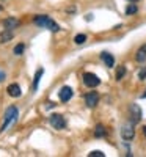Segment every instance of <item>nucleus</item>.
<instances>
[{
  "label": "nucleus",
  "instance_id": "1",
  "mask_svg": "<svg viewBox=\"0 0 146 157\" xmlns=\"http://www.w3.org/2000/svg\"><path fill=\"white\" fill-rule=\"evenodd\" d=\"M33 22L38 25V27L47 29V30L54 32V33H57V32L60 30V25H58V24H57L54 19H50L49 16H44V14H41V16H36V17L33 19Z\"/></svg>",
  "mask_w": 146,
  "mask_h": 157
},
{
  "label": "nucleus",
  "instance_id": "7",
  "mask_svg": "<svg viewBox=\"0 0 146 157\" xmlns=\"http://www.w3.org/2000/svg\"><path fill=\"white\" fill-rule=\"evenodd\" d=\"M98 102H99V94L96 93V91H91V93L85 94V104H86V107L93 109V107L98 105Z\"/></svg>",
  "mask_w": 146,
  "mask_h": 157
},
{
  "label": "nucleus",
  "instance_id": "16",
  "mask_svg": "<svg viewBox=\"0 0 146 157\" xmlns=\"http://www.w3.org/2000/svg\"><path fill=\"white\" fill-rule=\"evenodd\" d=\"M124 75H126V66H118L116 74H115V78H116V80H121Z\"/></svg>",
  "mask_w": 146,
  "mask_h": 157
},
{
  "label": "nucleus",
  "instance_id": "21",
  "mask_svg": "<svg viewBox=\"0 0 146 157\" xmlns=\"http://www.w3.org/2000/svg\"><path fill=\"white\" fill-rule=\"evenodd\" d=\"M138 78L140 80H144L146 78V68H141V71L138 72Z\"/></svg>",
  "mask_w": 146,
  "mask_h": 157
},
{
  "label": "nucleus",
  "instance_id": "13",
  "mask_svg": "<svg viewBox=\"0 0 146 157\" xmlns=\"http://www.w3.org/2000/svg\"><path fill=\"white\" fill-rule=\"evenodd\" d=\"M13 36H14V35H13V30L5 29L2 33H0V41H2V43H8V41L13 39Z\"/></svg>",
  "mask_w": 146,
  "mask_h": 157
},
{
  "label": "nucleus",
  "instance_id": "4",
  "mask_svg": "<svg viewBox=\"0 0 146 157\" xmlns=\"http://www.w3.org/2000/svg\"><path fill=\"white\" fill-rule=\"evenodd\" d=\"M49 123H50V126H52V127L57 129V130H61V129H64V127H66V120H64V116H63V115H60V113H54V115H50Z\"/></svg>",
  "mask_w": 146,
  "mask_h": 157
},
{
  "label": "nucleus",
  "instance_id": "27",
  "mask_svg": "<svg viewBox=\"0 0 146 157\" xmlns=\"http://www.w3.org/2000/svg\"><path fill=\"white\" fill-rule=\"evenodd\" d=\"M0 10H2V6H0Z\"/></svg>",
  "mask_w": 146,
  "mask_h": 157
},
{
  "label": "nucleus",
  "instance_id": "17",
  "mask_svg": "<svg viewBox=\"0 0 146 157\" xmlns=\"http://www.w3.org/2000/svg\"><path fill=\"white\" fill-rule=\"evenodd\" d=\"M85 41H86V35H83V33L77 35V36L74 38V43H75V44H83Z\"/></svg>",
  "mask_w": 146,
  "mask_h": 157
},
{
  "label": "nucleus",
  "instance_id": "24",
  "mask_svg": "<svg viewBox=\"0 0 146 157\" xmlns=\"http://www.w3.org/2000/svg\"><path fill=\"white\" fill-rule=\"evenodd\" d=\"M129 2H137V0H129Z\"/></svg>",
  "mask_w": 146,
  "mask_h": 157
},
{
  "label": "nucleus",
  "instance_id": "20",
  "mask_svg": "<svg viewBox=\"0 0 146 157\" xmlns=\"http://www.w3.org/2000/svg\"><path fill=\"white\" fill-rule=\"evenodd\" d=\"M88 155H90V157H105V154H104L102 151H91Z\"/></svg>",
  "mask_w": 146,
  "mask_h": 157
},
{
  "label": "nucleus",
  "instance_id": "19",
  "mask_svg": "<svg viewBox=\"0 0 146 157\" xmlns=\"http://www.w3.org/2000/svg\"><path fill=\"white\" fill-rule=\"evenodd\" d=\"M24 50H25V46H24V44H17L13 52H14V55H22V54H24Z\"/></svg>",
  "mask_w": 146,
  "mask_h": 157
},
{
  "label": "nucleus",
  "instance_id": "8",
  "mask_svg": "<svg viewBox=\"0 0 146 157\" xmlns=\"http://www.w3.org/2000/svg\"><path fill=\"white\" fill-rule=\"evenodd\" d=\"M72 94H74V91H72L71 86H63L58 93V98H60L61 102H68V101H71Z\"/></svg>",
  "mask_w": 146,
  "mask_h": 157
},
{
  "label": "nucleus",
  "instance_id": "3",
  "mask_svg": "<svg viewBox=\"0 0 146 157\" xmlns=\"http://www.w3.org/2000/svg\"><path fill=\"white\" fill-rule=\"evenodd\" d=\"M129 116H130V123L132 124H137V123L141 121L143 112H141L138 104H130V107H129Z\"/></svg>",
  "mask_w": 146,
  "mask_h": 157
},
{
  "label": "nucleus",
  "instance_id": "10",
  "mask_svg": "<svg viewBox=\"0 0 146 157\" xmlns=\"http://www.w3.org/2000/svg\"><path fill=\"white\" fill-rule=\"evenodd\" d=\"M8 94H10L11 98H19V96L22 94V90H21V86H19L17 83H11V85L8 86Z\"/></svg>",
  "mask_w": 146,
  "mask_h": 157
},
{
  "label": "nucleus",
  "instance_id": "12",
  "mask_svg": "<svg viewBox=\"0 0 146 157\" xmlns=\"http://www.w3.org/2000/svg\"><path fill=\"white\" fill-rule=\"evenodd\" d=\"M44 74V69L43 68H39L35 74V78H33V91H38V86H39V80H41V77Z\"/></svg>",
  "mask_w": 146,
  "mask_h": 157
},
{
  "label": "nucleus",
  "instance_id": "9",
  "mask_svg": "<svg viewBox=\"0 0 146 157\" xmlns=\"http://www.w3.org/2000/svg\"><path fill=\"white\" fill-rule=\"evenodd\" d=\"M101 60L104 61V64L107 68H113L115 66V58H113L112 54H109V52H102V54H101Z\"/></svg>",
  "mask_w": 146,
  "mask_h": 157
},
{
  "label": "nucleus",
  "instance_id": "22",
  "mask_svg": "<svg viewBox=\"0 0 146 157\" xmlns=\"http://www.w3.org/2000/svg\"><path fill=\"white\" fill-rule=\"evenodd\" d=\"M2 80H5V72L0 71V82H2Z\"/></svg>",
  "mask_w": 146,
  "mask_h": 157
},
{
  "label": "nucleus",
  "instance_id": "25",
  "mask_svg": "<svg viewBox=\"0 0 146 157\" xmlns=\"http://www.w3.org/2000/svg\"><path fill=\"white\" fill-rule=\"evenodd\" d=\"M141 98H146V93H144V94H143V96H141Z\"/></svg>",
  "mask_w": 146,
  "mask_h": 157
},
{
  "label": "nucleus",
  "instance_id": "18",
  "mask_svg": "<svg viewBox=\"0 0 146 157\" xmlns=\"http://www.w3.org/2000/svg\"><path fill=\"white\" fill-rule=\"evenodd\" d=\"M137 11H138L137 5H134V3H132V5H129V6L126 8V14H127V16H130V14H135Z\"/></svg>",
  "mask_w": 146,
  "mask_h": 157
},
{
  "label": "nucleus",
  "instance_id": "15",
  "mask_svg": "<svg viewBox=\"0 0 146 157\" xmlns=\"http://www.w3.org/2000/svg\"><path fill=\"white\" fill-rule=\"evenodd\" d=\"M135 58H137V61H138V63H143V61L146 60V50H144V47L138 49V52H137Z\"/></svg>",
  "mask_w": 146,
  "mask_h": 157
},
{
  "label": "nucleus",
  "instance_id": "14",
  "mask_svg": "<svg viewBox=\"0 0 146 157\" xmlns=\"http://www.w3.org/2000/svg\"><path fill=\"white\" fill-rule=\"evenodd\" d=\"M104 135H105V129H104V126H102V124H98L96 129H94V137H96V138H102Z\"/></svg>",
  "mask_w": 146,
  "mask_h": 157
},
{
  "label": "nucleus",
  "instance_id": "6",
  "mask_svg": "<svg viewBox=\"0 0 146 157\" xmlns=\"http://www.w3.org/2000/svg\"><path fill=\"white\" fill-rule=\"evenodd\" d=\"M83 83L88 88H96V86L101 85V78L96 74H93V72H85L83 74Z\"/></svg>",
  "mask_w": 146,
  "mask_h": 157
},
{
  "label": "nucleus",
  "instance_id": "2",
  "mask_svg": "<svg viewBox=\"0 0 146 157\" xmlns=\"http://www.w3.org/2000/svg\"><path fill=\"white\" fill-rule=\"evenodd\" d=\"M17 116H19V110H17V107H14V105H11V107H8L6 109V112H5V118H3V124H2V132H5V130L10 127V126H13L16 121H17Z\"/></svg>",
  "mask_w": 146,
  "mask_h": 157
},
{
  "label": "nucleus",
  "instance_id": "11",
  "mask_svg": "<svg viewBox=\"0 0 146 157\" xmlns=\"http://www.w3.org/2000/svg\"><path fill=\"white\" fill-rule=\"evenodd\" d=\"M3 27L8 29V30H13V29H17L19 27V21L16 17H8L3 21Z\"/></svg>",
  "mask_w": 146,
  "mask_h": 157
},
{
  "label": "nucleus",
  "instance_id": "23",
  "mask_svg": "<svg viewBox=\"0 0 146 157\" xmlns=\"http://www.w3.org/2000/svg\"><path fill=\"white\" fill-rule=\"evenodd\" d=\"M143 134H144V137H146V126L143 127Z\"/></svg>",
  "mask_w": 146,
  "mask_h": 157
},
{
  "label": "nucleus",
  "instance_id": "5",
  "mask_svg": "<svg viewBox=\"0 0 146 157\" xmlns=\"http://www.w3.org/2000/svg\"><path fill=\"white\" fill-rule=\"evenodd\" d=\"M134 126H135V124H132V123L123 124V127H121V138H123L124 141H130L132 138L135 137V129H134Z\"/></svg>",
  "mask_w": 146,
  "mask_h": 157
},
{
  "label": "nucleus",
  "instance_id": "26",
  "mask_svg": "<svg viewBox=\"0 0 146 157\" xmlns=\"http://www.w3.org/2000/svg\"><path fill=\"white\" fill-rule=\"evenodd\" d=\"M143 47H144V50H146V46H143Z\"/></svg>",
  "mask_w": 146,
  "mask_h": 157
}]
</instances>
